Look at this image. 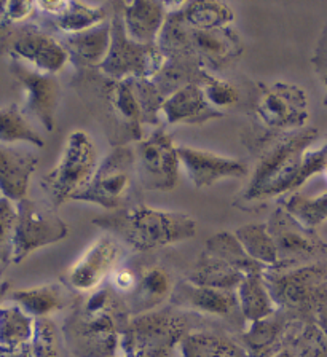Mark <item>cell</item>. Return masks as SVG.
Returning a JSON list of instances; mask_svg holds the SVG:
<instances>
[{
  "label": "cell",
  "mask_w": 327,
  "mask_h": 357,
  "mask_svg": "<svg viewBox=\"0 0 327 357\" xmlns=\"http://www.w3.org/2000/svg\"><path fill=\"white\" fill-rule=\"evenodd\" d=\"M313 126L292 132H273L251 123L241 134V142L256 160L252 177L234 199L235 208L254 211L265 201L296 192L303 158L318 139Z\"/></svg>",
  "instance_id": "obj_1"
},
{
  "label": "cell",
  "mask_w": 327,
  "mask_h": 357,
  "mask_svg": "<svg viewBox=\"0 0 327 357\" xmlns=\"http://www.w3.org/2000/svg\"><path fill=\"white\" fill-rule=\"evenodd\" d=\"M131 316L120 295L105 281L86 295H77L63 324L66 349L75 357H114Z\"/></svg>",
  "instance_id": "obj_2"
},
{
  "label": "cell",
  "mask_w": 327,
  "mask_h": 357,
  "mask_svg": "<svg viewBox=\"0 0 327 357\" xmlns=\"http://www.w3.org/2000/svg\"><path fill=\"white\" fill-rule=\"evenodd\" d=\"M70 86L102 128L110 147L142 141V115L128 82L107 77L99 69H83L75 70Z\"/></svg>",
  "instance_id": "obj_3"
},
{
  "label": "cell",
  "mask_w": 327,
  "mask_h": 357,
  "mask_svg": "<svg viewBox=\"0 0 327 357\" xmlns=\"http://www.w3.org/2000/svg\"><path fill=\"white\" fill-rule=\"evenodd\" d=\"M91 223L141 254L187 241L197 234V223L190 215L151 209L142 203L105 212Z\"/></svg>",
  "instance_id": "obj_4"
},
{
  "label": "cell",
  "mask_w": 327,
  "mask_h": 357,
  "mask_svg": "<svg viewBox=\"0 0 327 357\" xmlns=\"http://www.w3.org/2000/svg\"><path fill=\"white\" fill-rule=\"evenodd\" d=\"M157 45L165 59L197 64L209 74L230 69L245 53V45L231 27L214 31L192 29L179 20L174 10L169 11Z\"/></svg>",
  "instance_id": "obj_5"
},
{
  "label": "cell",
  "mask_w": 327,
  "mask_h": 357,
  "mask_svg": "<svg viewBox=\"0 0 327 357\" xmlns=\"http://www.w3.org/2000/svg\"><path fill=\"white\" fill-rule=\"evenodd\" d=\"M215 328L227 331L219 322L209 321L197 312L166 305L131 317L126 331L121 333L120 348L126 357H173L185 335Z\"/></svg>",
  "instance_id": "obj_6"
},
{
  "label": "cell",
  "mask_w": 327,
  "mask_h": 357,
  "mask_svg": "<svg viewBox=\"0 0 327 357\" xmlns=\"http://www.w3.org/2000/svg\"><path fill=\"white\" fill-rule=\"evenodd\" d=\"M264 281L276 308L287 312L294 321L316 324L321 300L327 290V257L314 264L264 271Z\"/></svg>",
  "instance_id": "obj_7"
},
{
  "label": "cell",
  "mask_w": 327,
  "mask_h": 357,
  "mask_svg": "<svg viewBox=\"0 0 327 357\" xmlns=\"http://www.w3.org/2000/svg\"><path fill=\"white\" fill-rule=\"evenodd\" d=\"M137 187L141 188L135 147H115L99 163L91 182L72 201L98 204L105 211L114 212L141 204L137 201Z\"/></svg>",
  "instance_id": "obj_8"
},
{
  "label": "cell",
  "mask_w": 327,
  "mask_h": 357,
  "mask_svg": "<svg viewBox=\"0 0 327 357\" xmlns=\"http://www.w3.org/2000/svg\"><path fill=\"white\" fill-rule=\"evenodd\" d=\"M99 166L98 150L85 131H72L61 155L59 163L42 177L40 185L54 208L74 199L91 182Z\"/></svg>",
  "instance_id": "obj_9"
},
{
  "label": "cell",
  "mask_w": 327,
  "mask_h": 357,
  "mask_svg": "<svg viewBox=\"0 0 327 357\" xmlns=\"http://www.w3.org/2000/svg\"><path fill=\"white\" fill-rule=\"evenodd\" d=\"M0 56H8L10 59L54 75L69 61L59 38L31 20L0 29Z\"/></svg>",
  "instance_id": "obj_10"
},
{
  "label": "cell",
  "mask_w": 327,
  "mask_h": 357,
  "mask_svg": "<svg viewBox=\"0 0 327 357\" xmlns=\"http://www.w3.org/2000/svg\"><path fill=\"white\" fill-rule=\"evenodd\" d=\"M112 42L109 54L99 70L117 80L153 78L165 64V56L158 45H142L132 40L125 31L119 2H112Z\"/></svg>",
  "instance_id": "obj_11"
},
{
  "label": "cell",
  "mask_w": 327,
  "mask_h": 357,
  "mask_svg": "<svg viewBox=\"0 0 327 357\" xmlns=\"http://www.w3.org/2000/svg\"><path fill=\"white\" fill-rule=\"evenodd\" d=\"M254 123L273 132H292L307 126L308 96L301 86L278 82L257 83L252 100Z\"/></svg>",
  "instance_id": "obj_12"
},
{
  "label": "cell",
  "mask_w": 327,
  "mask_h": 357,
  "mask_svg": "<svg viewBox=\"0 0 327 357\" xmlns=\"http://www.w3.org/2000/svg\"><path fill=\"white\" fill-rule=\"evenodd\" d=\"M16 212L18 220L12 264H21L36 250L68 238V223L61 219L58 209L48 199L24 198L16 203Z\"/></svg>",
  "instance_id": "obj_13"
},
{
  "label": "cell",
  "mask_w": 327,
  "mask_h": 357,
  "mask_svg": "<svg viewBox=\"0 0 327 357\" xmlns=\"http://www.w3.org/2000/svg\"><path fill=\"white\" fill-rule=\"evenodd\" d=\"M267 228L278 250V264L275 270H289L314 264L327 257V243L316 230L303 227L296 217L278 206L271 212Z\"/></svg>",
  "instance_id": "obj_14"
},
{
  "label": "cell",
  "mask_w": 327,
  "mask_h": 357,
  "mask_svg": "<svg viewBox=\"0 0 327 357\" xmlns=\"http://www.w3.org/2000/svg\"><path fill=\"white\" fill-rule=\"evenodd\" d=\"M174 308L197 312L209 321L219 322L231 335H241L248 322L238 303L236 290L199 287L181 278L177 281L169 303Z\"/></svg>",
  "instance_id": "obj_15"
},
{
  "label": "cell",
  "mask_w": 327,
  "mask_h": 357,
  "mask_svg": "<svg viewBox=\"0 0 327 357\" xmlns=\"http://www.w3.org/2000/svg\"><path fill=\"white\" fill-rule=\"evenodd\" d=\"M139 185L149 192H171L179 181L181 160L173 136L160 126L135 145Z\"/></svg>",
  "instance_id": "obj_16"
},
{
  "label": "cell",
  "mask_w": 327,
  "mask_h": 357,
  "mask_svg": "<svg viewBox=\"0 0 327 357\" xmlns=\"http://www.w3.org/2000/svg\"><path fill=\"white\" fill-rule=\"evenodd\" d=\"M130 261L136 271V282L131 292L121 298L128 314L135 317L168 305L179 281L173 271L158 259L151 257L136 255Z\"/></svg>",
  "instance_id": "obj_17"
},
{
  "label": "cell",
  "mask_w": 327,
  "mask_h": 357,
  "mask_svg": "<svg viewBox=\"0 0 327 357\" xmlns=\"http://www.w3.org/2000/svg\"><path fill=\"white\" fill-rule=\"evenodd\" d=\"M123 249L112 234L99 238L79 260L61 276V282L75 295H86L99 289L117 270Z\"/></svg>",
  "instance_id": "obj_18"
},
{
  "label": "cell",
  "mask_w": 327,
  "mask_h": 357,
  "mask_svg": "<svg viewBox=\"0 0 327 357\" xmlns=\"http://www.w3.org/2000/svg\"><path fill=\"white\" fill-rule=\"evenodd\" d=\"M10 74L26 93L24 114L34 116L47 131H53L56 110L63 96L58 77L37 70L16 59H10Z\"/></svg>",
  "instance_id": "obj_19"
},
{
  "label": "cell",
  "mask_w": 327,
  "mask_h": 357,
  "mask_svg": "<svg viewBox=\"0 0 327 357\" xmlns=\"http://www.w3.org/2000/svg\"><path fill=\"white\" fill-rule=\"evenodd\" d=\"M181 165L185 167L187 176L197 188H206L214 183L227 181V178H240L248 176V165L245 161L229 158L208 150L177 147Z\"/></svg>",
  "instance_id": "obj_20"
},
{
  "label": "cell",
  "mask_w": 327,
  "mask_h": 357,
  "mask_svg": "<svg viewBox=\"0 0 327 357\" xmlns=\"http://www.w3.org/2000/svg\"><path fill=\"white\" fill-rule=\"evenodd\" d=\"M297 324L298 321H294L287 312L276 310L275 314L249 324L246 331L238 335V340L249 357H273Z\"/></svg>",
  "instance_id": "obj_21"
},
{
  "label": "cell",
  "mask_w": 327,
  "mask_h": 357,
  "mask_svg": "<svg viewBox=\"0 0 327 357\" xmlns=\"http://www.w3.org/2000/svg\"><path fill=\"white\" fill-rule=\"evenodd\" d=\"M125 31L132 40L142 45H157L173 3L155 0L119 2Z\"/></svg>",
  "instance_id": "obj_22"
},
{
  "label": "cell",
  "mask_w": 327,
  "mask_h": 357,
  "mask_svg": "<svg viewBox=\"0 0 327 357\" xmlns=\"http://www.w3.org/2000/svg\"><path fill=\"white\" fill-rule=\"evenodd\" d=\"M69 54V61L74 64L75 70L99 69L107 58L110 42H112V26L110 20L91 29L68 33L59 38Z\"/></svg>",
  "instance_id": "obj_23"
},
{
  "label": "cell",
  "mask_w": 327,
  "mask_h": 357,
  "mask_svg": "<svg viewBox=\"0 0 327 357\" xmlns=\"http://www.w3.org/2000/svg\"><path fill=\"white\" fill-rule=\"evenodd\" d=\"M220 114L209 105L203 89L198 83H190L177 89L165 99L162 120L165 125H203L211 120L222 119Z\"/></svg>",
  "instance_id": "obj_24"
},
{
  "label": "cell",
  "mask_w": 327,
  "mask_h": 357,
  "mask_svg": "<svg viewBox=\"0 0 327 357\" xmlns=\"http://www.w3.org/2000/svg\"><path fill=\"white\" fill-rule=\"evenodd\" d=\"M38 158L31 152L0 144V193L3 198L20 203L26 198L31 177Z\"/></svg>",
  "instance_id": "obj_25"
},
{
  "label": "cell",
  "mask_w": 327,
  "mask_h": 357,
  "mask_svg": "<svg viewBox=\"0 0 327 357\" xmlns=\"http://www.w3.org/2000/svg\"><path fill=\"white\" fill-rule=\"evenodd\" d=\"M110 16H112V2L102 5L66 2L64 8L58 15L45 16L38 13V18L32 16L34 18L32 21H36L38 26H42L48 32L58 31L68 36V33H77L91 29V27L110 20Z\"/></svg>",
  "instance_id": "obj_26"
},
{
  "label": "cell",
  "mask_w": 327,
  "mask_h": 357,
  "mask_svg": "<svg viewBox=\"0 0 327 357\" xmlns=\"http://www.w3.org/2000/svg\"><path fill=\"white\" fill-rule=\"evenodd\" d=\"M75 297L77 295L70 292L61 281L31 289L13 290L8 294V298L34 319L50 317L54 312L66 310L68 306L72 308Z\"/></svg>",
  "instance_id": "obj_27"
},
{
  "label": "cell",
  "mask_w": 327,
  "mask_h": 357,
  "mask_svg": "<svg viewBox=\"0 0 327 357\" xmlns=\"http://www.w3.org/2000/svg\"><path fill=\"white\" fill-rule=\"evenodd\" d=\"M179 348L182 357H249L236 335L219 328L188 333Z\"/></svg>",
  "instance_id": "obj_28"
},
{
  "label": "cell",
  "mask_w": 327,
  "mask_h": 357,
  "mask_svg": "<svg viewBox=\"0 0 327 357\" xmlns=\"http://www.w3.org/2000/svg\"><path fill=\"white\" fill-rule=\"evenodd\" d=\"M184 279L199 287L220 289V290H236L245 275L236 271L224 260L211 255L206 250L198 254L193 264L185 268Z\"/></svg>",
  "instance_id": "obj_29"
},
{
  "label": "cell",
  "mask_w": 327,
  "mask_h": 357,
  "mask_svg": "<svg viewBox=\"0 0 327 357\" xmlns=\"http://www.w3.org/2000/svg\"><path fill=\"white\" fill-rule=\"evenodd\" d=\"M174 13L185 26L198 31H214L230 27L235 13L229 3L218 0H198L174 5Z\"/></svg>",
  "instance_id": "obj_30"
},
{
  "label": "cell",
  "mask_w": 327,
  "mask_h": 357,
  "mask_svg": "<svg viewBox=\"0 0 327 357\" xmlns=\"http://www.w3.org/2000/svg\"><path fill=\"white\" fill-rule=\"evenodd\" d=\"M198 85L201 86L204 98H206L211 107L220 112V114H224V110L241 107V104H246L248 107H252V100L254 96H256L257 88L256 83L251 91L245 94L243 86L238 85V83L224 80V78L215 77L206 70H203Z\"/></svg>",
  "instance_id": "obj_31"
},
{
  "label": "cell",
  "mask_w": 327,
  "mask_h": 357,
  "mask_svg": "<svg viewBox=\"0 0 327 357\" xmlns=\"http://www.w3.org/2000/svg\"><path fill=\"white\" fill-rule=\"evenodd\" d=\"M204 250L224 260L225 264H229L231 268H235L236 271H240L245 276L264 275V271L267 270L264 265L257 264L252 257H249L241 243L238 241L235 233L219 231L213 234V236L206 239Z\"/></svg>",
  "instance_id": "obj_32"
},
{
  "label": "cell",
  "mask_w": 327,
  "mask_h": 357,
  "mask_svg": "<svg viewBox=\"0 0 327 357\" xmlns=\"http://www.w3.org/2000/svg\"><path fill=\"white\" fill-rule=\"evenodd\" d=\"M238 303L246 322L252 324L276 312V305L268 292L264 275H248L236 289Z\"/></svg>",
  "instance_id": "obj_33"
},
{
  "label": "cell",
  "mask_w": 327,
  "mask_h": 357,
  "mask_svg": "<svg viewBox=\"0 0 327 357\" xmlns=\"http://www.w3.org/2000/svg\"><path fill=\"white\" fill-rule=\"evenodd\" d=\"M235 236L241 243L249 257L265 268H273L278 264V250L273 238L267 228V223H246L238 227Z\"/></svg>",
  "instance_id": "obj_34"
},
{
  "label": "cell",
  "mask_w": 327,
  "mask_h": 357,
  "mask_svg": "<svg viewBox=\"0 0 327 357\" xmlns=\"http://www.w3.org/2000/svg\"><path fill=\"white\" fill-rule=\"evenodd\" d=\"M36 319L18 305L0 306V346L21 348L31 343L34 337Z\"/></svg>",
  "instance_id": "obj_35"
},
{
  "label": "cell",
  "mask_w": 327,
  "mask_h": 357,
  "mask_svg": "<svg viewBox=\"0 0 327 357\" xmlns=\"http://www.w3.org/2000/svg\"><path fill=\"white\" fill-rule=\"evenodd\" d=\"M278 204L310 230H316L327 220V192L318 197L294 192L281 198Z\"/></svg>",
  "instance_id": "obj_36"
},
{
  "label": "cell",
  "mask_w": 327,
  "mask_h": 357,
  "mask_svg": "<svg viewBox=\"0 0 327 357\" xmlns=\"http://www.w3.org/2000/svg\"><path fill=\"white\" fill-rule=\"evenodd\" d=\"M15 142H27L36 147L45 145L40 134L29 125L20 105L12 102L0 109V144Z\"/></svg>",
  "instance_id": "obj_37"
},
{
  "label": "cell",
  "mask_w": 327,
  "mask_h": 357,
  "mask_svg": "<svg viewBox=\"0 0 327 357\" xmlns=\"http://www.w3.org/2000/svg\"><path fill=\"white\" fill-rule=\"evenodd\" d=\"M126 82L130 83L132 93H135L144 125H152L157 128L163 126L162 109L165 104V96L155 86L152 78H130Z\"/></svg>",
  "instance_id": "obj_38"
},
{
  "label": "cell",
  "mask_w": 327,
  "mask_h": 357,
  "mask_svg": "<svg viewBox=\"0 0 327 357\" xmlns=\"http://www.w3.org/2000/svg\"><path fill=\"white\" fill-rule=\"evenodd\" d=\"M29 346L31 357H64L63 332L50 317L36 319L34 337Z\"/></svg>",
  "instance_id": "obj_39"
},
{
  "label": "cell",
  "mask_w": 327,
  "mask_h": 357,
  "mask_svg": "<svg viewBox=\"0 0 327 357\" xmlns=\"http://www.w3.org/2000/svg\"><path fill=\"white\" fill-rule=\"evenodd\" d=\"M16 220V206L10 199L0 197V264L5 266L13 261Z\"/></svg>",
  "instance_id": "obj_40"
},
{
  "label": "cell",
  "mask_w": 327,
  "mask_h": 357,
  "mask_svg": "<svg viewBox=\"0 0 327 357\" xmlns=\"http://www.w3.org/2000/svg\"><path fill=\"white\" fill-rule=\"evenodd\" d=\"M326 167H327V137H326V142L321 145L319 149L308 150L307 155H305L301 174H298L297 182H296V190L301 188L310 177H313L314 174H319V172H324Z\"/></svg>",
  "instance_id": "obj_41"
},
{
  "label": "cell",
  "mask_w": 327,
  "mask_h": 357,
  "mask_svg": "<svg viewBox=\"0 0 327 357\" xmlns=\"http://www.w3.org/2000/svg\"><path fill=\"white\" fill-rule=\"evenodd\" d=\"M312 66L314 74L318 75L321 83L327 88V22L319 33L318 42L314 45L312 54Z\"/></svg>",
  "instance_id": "obj_42"
},
{
  "label": "cell",
  "mask_w": 327,
  "mask_h": 357,
  "mask_svg": "<svg viewBox=\"0 0 327 357\" xmlns=\"http://www.w3.org/2000/svg\"><path fill=\"white\" fill-rule=\"evenodd\" d=\"M29 344L21 346V348H2L0 346V357H31Z\"/></svg>",
  "instance_id": "obj_43"
},
{
  "label": "cell",
  "mask_w": 327,
  "mask_h": 357,
  "mask_svg": "<svg viewBox=\"0 0 327 357\" xmlns=\"http://www.w3.org/2000/svg\"><path fill=\"white\" fill-rule=\"evenodd\" d=\"M316 324H318L321 331L327 335V290H326L323 300H321V303H319L318 314H316Z\"/></svg>",
  "instance_id": "obj_44"
},
{
  "label": "cell",
  "mask_w": 327,
  "mask_h": 357,
  "mask_svg": "<svg viewBox=\"0 0 327 357\" xmlns=\"http://www.w3.org/2000/svg\"><path fill=\"white\" fill-rule=\"evenodd\" d=\"M10 286H12V284H10L8 281L0 279V303H2V300L10 294Z\"/></svg>",
  "instance_id": "obj_45"
},
{
  "label": "cell",
  "mask_w": 327,
  "mask_h": 357,
  "mask_svg": "<svg viewBox=\"0 0 327 357\" xmlns=\"http://www.w3.org/2000/svg\"><path fill=\"white\" fill-rule=\"evenodd\" d=\"M323 104H324V107H327V96L324 98V100H323Z\"/></svg>",
  "instance_id": "obj_46"
},
{
  "label": "cell",
  "mask_w": 327,
  "mask_h": 357,
  "mask_svg": "<svg viewBox=\"0 0 327 357\" xmlns=\"http://www.w3.org/2000/svg\"><path fill=\"white\" fill-rule=\"evenodd\" d=\"M324 174H326V177H327V167H326V171H324Z\"/></svg>",
  "instance_id": "obj_47"
},
{
  "label": "cell",
  "mask_w": 327,
  "mask_h": 357,
  "mask_svg": "<svg viewBox=\"0 0 327 357\" xmlns=\"http://www.w3.org/2000/svg\"><path fill=\"white\" fill-rule=\"evenodd\" d=\"M114 357H117V356H114ZM123 357H126V356H123Z\"/></svg>",
  "instance_id": "obj_48"
}]
</instances>
